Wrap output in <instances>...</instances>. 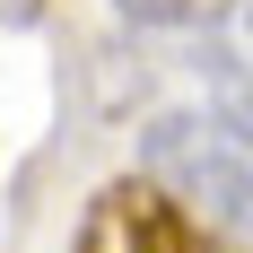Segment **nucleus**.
Returning a JSON list of instances; mask_svg holds the SVG:
<instances>
[{"instance_id":"nucleus-2","label":"nucleus","mask_w":253,"mask_h":253,"mask_svg":"<svg viewBox=\"0 0 253 253\" xmlns=\"http://www.w3.org/2000/svg\"><path fill=\"white\" fill-rule=\"evenodd\" d=\"M70 253H218V245H210V227L157 175H123V183H105L87 201Z\"/></svg>"},{"instance_id":"nucleus-1","label":"nucleus","mask_w":253,"mask_h":253,"mask_svg":"<svg viewBox=\"0 0 253 253\" xmlns=\"http://www.w3.org/2000/svg\"><path fill=\"white\" fill-rule=\"evenodd\" d=\"M140 175H157L210 236L253 245V131L236 114H157L140 131Z\"/></svg>"},{"instance_id":"nucleus-4","label":"nucleus","mask_w":253,"mask_h":253,"mask_svg":"<svg viewBox=\"0 0 253 253\" xmlns=\"http://www.w3.org/2000/svg\"><path fill=\"white\" fill-rule=\"evenodd\" d=\"M210 87H218V114H236V123L253 131V61H218Z\"/></svg>"},{"instance_id":"nucleus-3","label":"nucleus","mask_w":253,"mask_h":253,"mask_svg":"<svg viewBox=\"0 0 253 253\" xmlns=\"http://www.w3.org/2000/svg\"><path fill=\"white\" fill-rule=\"evenodd\" d=\"M123 18H140V26H166V35H201V26H218L236 9V0H114Z\"/></svg>"},{"instance_id":"nucleus-5","label":"nucleus","mask_w":253,"mask_h":253,"mask_svg":"<svg viewBox=\"0 0 253 253\" xmlns=\"http://www.w3.org/2000/svg\"><path fill=\"white\" fill-rule=\"evenodd\" d=\"M245 26H253V0H245Z\"/></svg>"}]
</instances>
